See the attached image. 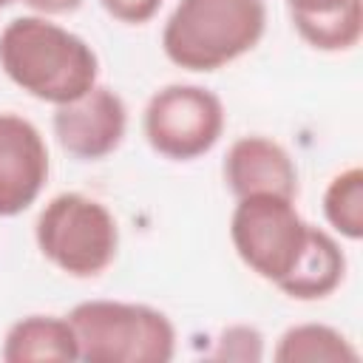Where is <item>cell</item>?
Here are the masks:
<instances>
[{
  "label": "cell",
  "mask_w": 363,
  "mask_h": 363,
  "mask_svg": "<svg viewBox=\"0 0 363 363\" xmlns=\"http://www.w3.org/2000/svg\"><path fill=\"white\" fill-rule=\"evenodd\" d=\"M0 68L28 96L65 105L96 85V51L48 17H14L0 31Z\"/></svg>",
  "instance_id": "cell-1"
},
{
  "label": "cell",
  "mask_w": 363,
  "mask_h": 363,
  "mask_svg": "<svg viewBox=\"0 0 363 363\" xmlns=\"http://www.w3.org/2000/svg\"><path fill=\"white\" fill-rule=\"evenodd\" d=\"M264 28V0H179L162 28V51L184 71H218L252 51Z\"/></svg>",
  "instance_id": "cell-2"
},
{
  "label": "cell",
  "mask_w": 363,
  "mask_h": 363,
  "mask_svg": "<svg viewBox=\"0 0 363 363\" xmlns=\"http://www.w3.org/2000/svg\"><path fill=\"white\" fill-rule=\"evenodd\" d=\"M68 320L85 363H167L176 354L170 318L147 303L82 301Z\"/></svg>",
  "instance_id": "cell-3"
},
{
  "label": "cell",
  "mask_w": 363,
  "mask_h": 363,
  "mask_svg": "<svg viewBox=\"0 0 363 363\" xmlns=\"http://www.w3.org/2000/svg\"><path fill=\"white\" fill-rule=\"evenodd\" d=\"M34 241L48 264L71 278L102 275L119 250V227L113 213L85 196H54L34 221Z\"/></svg>",
  "instance_id": "cell-4"
},
{
  "label": "cell",
  "mask_w": 363,
  "mask_h": 363,
  "mask_svg": "<svg viewBox=\"0 0 363 363\" xmlns=\"http://www.w3.org/2000/svg\"><path fill=\"white\" fill-rule=\"evenodd\" d=\"M312 233L315 224L303 221L295 199L275 193L241 196L230 216V241L238 258L278 289L298 269Z\"/></svg>",
  "instance_id": "cell-5"
},
{
  "label": "cell",
  "mask_w": 363,
  "mask_h": 363,
  "mask_svg": "<svg viewBox=\"0 0 363 363\" xmlns=\"http://www.w3.org/2000/svg\"><path fill=\"white\" fill-rule=\"evenodd\" d=\"M142 130L159 156L173 162L199 159L224 133V102L204 85H164L147 99Z\"/></svg>",
  "instance_id": "cell-6"
},
{
  "label": "cell",
  "mask_w": 363,
  "mask_h": 363,
  "mask_svg": "<svg viewBox=\"0 0 363 363\" xmlns=\"http://www.w3.org/2000/svg\"><path fill=\"white\" fill-rule=\"evenodd\" d=\"M51 128L65 153L82 162H96L122 145L128 130V108L116 91L94 85L82 96L54 105Z\"/></svg>",
  "instance_id": "cell-7"
},
{
  "label": "cell",
  "mask_w": 363,
  "mask_h": 363,
  "mask_svg": "<svg viewBox=\"0 0 363 363\" xmlns=\"http://www.w3.org/2000/svg\"><path fill=\"white\" fill-rule=\"evenodd\" d=\"M48 182L43 133L20 113H0V218L28 210Z\"/></svg>",
  "instance_id": "cell-8"
},
{
  "label": "cell",
  "mask_w": 363,
  "mask_h": 363,
  "mask_svg": "<svg viewBox=\"0 0 363 363\" xmlns=\"http://www.w3.org/2000/svg\"><path fill=\"white\" fill-rule=\"evenodd\" d=\"M224 182L235 199L275 193L298 199V167L284 145L267 136H241L224 156Z\"/></svg>",
  "instance_id": "cell-9"
},
{
  "label": "cell",
  "mask_w": 363,
  "mask_h": 363,
  "mask_svg": "<svg viewBox=\"0 0 363 363\" xmlns=\"http://www.w3.org/2000/svg\"><path fill=\"white\" fill-rule=\"evenodd\" d=\"M301 40L318 51H349L363 34V0H286Z\"/></svg>",
  "instance_id": "cell-10"
},
{
  "label": "cell",
  "mask_w": 363,
  "mask_h": 363,
  "mask_svg": "<svg viewBox=\"0 0 363 363\" xmlns=\"http://www.w3.org/2000/svg\"><path fill=\"white\" fill-rule=\"evenodd\" d=\"M0 357L6 363H31V360H57L71 363L79 360L77 332L65 318L60 315H28L9 326L3 337Z\"/></svg>",
  "instance_id": "cell-11"
},
{
  "label": "cell",
  "mask_w": 363,
  "mask_h": 363,
  "mask_svg": "<svg viewBox=\"0 0 363 363\" xmlns=\"http://www.w3.org/2000/svg\"><path fill=\"white\" fill-rule=\"evenodd\" d=\"M343 275H346V255L340 244L326 230L315 227L298 269L286 284H281V292L295 301H320L340 286Z\"/></svg>",
  "instance_id": "cell-12"
},
{
  "label": "cell",
  "mask_w": 363,
  "mask_h": 363,
  "mask_svg": "<svg viewBox=\"0 0 363 363\" xmlns=\"http://www.w3.org/2000/svg\"><path fill=\"white\" fill-rule=\"evenodd\" d=\"M281 363H343L357 360V349L349 343L343 332L326 323H298L289 326L272 352Z\"/></svg>",
  "instance_id": "cell-13"
},
{
  "label": "cell",
  "mask_w": 363,
  "mask_h": 363,
  "mask_svg": "<svg viewBox=\"0 0 363 363\" xmlns=\"http://www.w3.org/2000/svg\"><path fill=\"white\" fill-rule=\"evenodd\" d=\"M323 216L335 233L349 241L363 238V170L346 167L323 190Z\"/></svg>",
  "instance_id": "cell-14"
},
{
  "label": "cell",
  "mask_w": 363,
  "mask_h": 363,
  "mask_svg": "<svg viewBox=\"0 0 363 363\" xmlns=\"http://www.w3.org/2000/svg\"><path fill=\"white\" fill-rule=\"evenodd\" d=\"M213 357L216 360H261L264 357V335L247 323L227 326L216 340Z\"/></svg>",
  "instance_id": "cell-15"
},
{
  "label": "cell",
  "mask_w": 363,
  "mask_h": 363,
  "mask_svg": "<svg viewBox=\"0 0 363 363\" xmlns=\"http://www.w3.org/2000/svg\"><path fill=\"white\" fill-rule=\"evenodd\" d=\"M99 3L113 20L128 23V26H142L156 17L164 0H99Z\"/></svg>",
  "instance_id": "cell-16"
},
{
  "label": "cell",
  "mask_w": 363,
  "mask_h": 363,
  "mask_svg": "<svg viewBox=\"0 0 363 363\" xmlns=\"http://www.w3.org/2000/svg\"><path fill=\"white\" fill-rule=\"evenodd\" d=\"M28 9H34L40 17H57V14H71L82 6V0H23Z\"/></svg>",
  "instance_id": "cell-17"
},
{
  "label": "cell",
  "mask_w": 363,
  "mask_h": 363,
  "mask_svg": "<svg viewBox=\"0 0 363 363\" xmlns=\"http://www.w3.org/2000/svg\"><path fill=\"white\" fill-rule=\"evenodd\" d=\"M9 3H11V0H0V9H6V6H9Z\"/></svg>",
  "instance_id": "cell-18"
}]
</instances>
